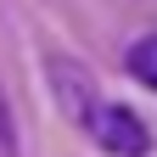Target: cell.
<instances>
[{"mask_svg":"<svg viewBox=\"0 0 157 157\" xmlns=\"http://www.w3.org/2000/svg\"><path fill=\"white\" fill-rule=\"evenodd\" d=\"M84 129H90V140L101 146V151H112V157H146L151 151V129L129 107H95Z\"/></svg>","mask_w":157,"mask_h":157,"instance_id":"1","label":"cell"},{"mask_svg":"<svg viewBox=\"0 0 157 157\" xmlns=\"http://www.w3.org/2000/svg\"><path fill=\"white\" fill-rule=\"evenodd\" d=\"M51 90H56V101L67 107L73 124H90V112L101 107V101L90 95V78L78 73V62H51Z\"/></svg>","mask_w":157,"mask_h":157,"instance_id":"2","label":"cell"},{"mask_svg":"<svg viewBox=\"0 0 157 157\" xmlns=\"http://www.w3.org/2000/svg\"><path fill=\"white\" fill-rule=\"evenodd\" d=\"M129 73L140 78L146 90H157V34H146V39L129 45Z\"/></svg>","mask_w":157,"mask_h":157,"instance_id":"3","label":"cell"},{"mask_svg":"<svg viewBox=\"0 0 157 157\" xmlns=\"http://www.w3.org/2000/svg\"><path fill=\"white\" fill-rule=\"evenodd\" d=\"M0 157H17V124H11L6 95H0Z\"/></svg>","mask_w":157,"mask_h":157,"instance_id":"4","label":"cell"}]
</instances>
